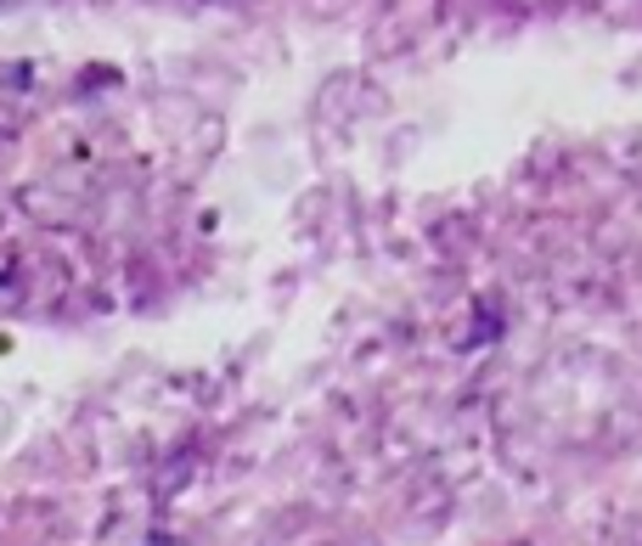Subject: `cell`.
Segmentation results:
<instances>
[]
</instances>
